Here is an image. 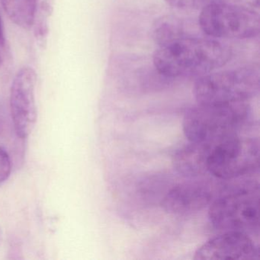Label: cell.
Masks as SVG:
<instances>
[{
  "label": "cell",
  "mask_w": 260,
  "mask_h": 260,
  "mask_svg": "<svg viewBox=\"0 0 260 260\" xmlns=\"http://www.w3.org/2000/svg\"><path fill=\"white\" fill-rule=\"evenodd\" d=\"M12 172V161L7 150L0 147V183L9 179Z\"/></svg>",
  "instance_id": "14"
},
{
  "label": "cell",
  "mask_w": 260,
  "mask_h": 260,
  "mask_svg": "<svg viewBox=\"0 0 260 260\" xmlns=\"http://www.w3.org/2000/svg\"><path fill=\"white\" fill-rule=\"evenodd\" d=\"M166 3L178 9L183 10H202L210 4L220 2L222 0H164Z\"/></svg>",
  "instance_id": "13"
},
{
  "label": "cell",
  "mask_w": 260,
  "mask_h": 260,
  "mask_svg": "<svg viewBox=\"0 0 260 260\" xmlns=\"http://www.w3.org/2000/svg\"><path fill=\"white\" fill-rule=\"evenodd\" d=\"M209 205L208 220L217 233H258V182L251 176L223 180Z\"/></svg>",
  "instance_id": "2"
},
{
  "label": "cell",
  "mask_w": 260,
  "mask_h": 260,
  "mask_svg": "<svg viewBox=\"0 0 260 260\" xmlns=\"http://www.w3.org/2000/svg\"><path fill=\"white\" fill-rule=\"evenodd\" d=\"M207 156L206 144L188 141L173 153L172 162L180 176L188 179H200L208 174Z\"/></svg>",
  "instance_id": "10"
},
{
  "label": "cell",
  "mask_w": 260,
  "mask_h": 260,
  "mask_svg": "<svg viewBox=\"0 0 260 260\" xmlns=\"http://www.w3.org/2000/svg\"><path fill=\"white\" fill-rule=\"evenodd\" d=\"M6 36L4 31V24H3L2 18L0 16V47H5Z\"/></svg>",
  "instance_id": "16"
},
{
  "label": "cell",
  "mask_w": 260,
  "mask_h": 260,
  "mask_svg": "<svg viewBox=\"0 0 260 260\" xmlns=\"http://www.w3.org/2000/svg\"><path fill=\"white\" fill-rule=\"evenodd\" d=\"M208 174L218 180H230L254 174L258 170L257 138L232 134L205 144Z\"/></svg>",
  "instance_id": "4"
},
{
  "label": "cell",
  "mask_w": 260,
  "mask_h": 260,
  "mask_svg": "<svg viewBox=\"0 0 260 260\" xmlns=\"http://www.w3.org/2000/svg\"><path fill=\"white\" fill-rule=\"evenodd\" d=\"M240 5L247 7H258L259 0H235Z\"/></svg>",
  "instance_id": "15"
},
{
  "label": "cell",
  "mask_w": 260,
  "mask_h": 260,
  "mask_svg": "<svg viewBox=\"0 0 260 260\" xmlns=\"http://www.w3.org/2000/svg\"><path fill=\"white\" fill-rule=\"evenodd\" d=\"M37 75L25 67L15 76L10 89V109L15 131L19 138H28L37 121L36 87Z\"/></svg>",
  "instance_id": "7"
},
{
  "label": "cell",
  "mask_w": 260,
  "mask_h": 260,
  "mask_svg": "<svg viewBox=\"0 0 260 260\" xmlns=\"http://www.w3.org/2000/svg\"><path fill=\"white\" fill-rule=\"evenodd\" d=\"M51 13V7L49 3L45 0L38 9L34 24L36 23V35L38 41L44 44L48 34V19Z\"/></svg>",
  "instance_id": "12"
},
{
  "label": "cell",
  "mask_w": 260,
  "mask_h": 260,
  "mask_svg": "<svg viewBox=\"0 0 260 260\" xmlns=\"http://www.w3.org/2000/svg\"><path fill=\"white\" fill-rule=\"evenodd\" d=\"M249 102L199 104L184 115L182 128L190 142L208 144L232 134L242 133L250 124Z\"/></svg>",
  "instance_id": "3"
},
{
  "label": "cell",
  "mask_w": 260,
  "mask_h": 260,
  "mask_svg": "<svg viewBox=\"0 0 260 260\" xmlns=\"http://www.w3.org/2000/svg\"><path fill=\"white\" fill-rule=\"evenodd\" d=\"M2 63H3L2 56H1V54H0V66H1V65H2Z\"/></svg>",
  "instance_id": "17"
},
{
  "label": "cell",
  "mask_w": 260,
  "mask_h": 260,
  "mask_svg": "<svg viewBox=\"0 0 260 260\" xmlns=\"http://www.w3.org/2000/svg\"><path fill=\"white\" fill-rule=\"evenodd\" d=\"M4 10L12 22L28 30L34 25L38 11V0H1Z\"/></svg>",
  "instance_id": "11"
},
{
  "label": "cell",
  "mask_w": 260,
  "mask_h": 260,
  "mask_svg": "<svg viewBox=\"0 0 260 260\" xmlns=\"http://www.w3.org/2000/svg\"><path fill=\"white\" fill-rule=\"evenodd\" d=\"M230 48L215 39L184 36L159 45L153 55L156 71L167 77H199L224 66Z\"/></svg>",
  "instance_id": "1"
},
{
  "label": "cell",
  "mask_w": 260,
  "mask_h": 260,
  "mask_svg": "<svg viewBox=\"0 0 260 260\" xmlns=\"http://www.w3.org/2000/svg\"><path fill=\"white\" fill-rule=\"evenodd\" d=\"M190 179L175 185L166 194L162 200L166 211L176 215H186L209 206L217 188L208 180Z\"/></svg>",
  "instance_id": "8"
},
{
  "label": "cell",
  "mask_w": 260,
  "mask_h": 260,
  "mask_svg": "<svg viewBox=\"0 0 260 260\" xmlns=\"http://www.w3.org/2000/svg\"><path fill=\"white\" fill-rule=\"evenodd\" d=\"M259 255L258 246L244 233L224 232L210 239L194 252L196 260H250Z\"/></svg>",
  "instance_id": "9"
},
{
  "label": "cell",
  "mask_w": 260,
  "mask_h": 260,
  "mask_svg": "<svg viewBox=\"0 0 260 260\" xmlns=\"http://www.w3.org/2000/svg\"><path fill=\"white\" fill-rule=\"evenodd\" d=\"M259 87L258 72L249 68L211 72L199 77L193 94L199 104L249 101Z\"/></svg>",
  "instance_id": "5"
},
{
  "label": "cell",
  "mask_w": 260,
  "mask_h": 260,
  "mask_svg": "<svg viewBox=\"0 0 260 260\" xmlns=\"http://www.w3.org/2000/svg\"><path fill=\"white\" fill-rule=\"evenodd\" d=\"M201 29L214 39H247L259 31V16L250 7L214 3L201 10Z\"/></svg>",
  "instance_id": "6"
}]
</instances>
